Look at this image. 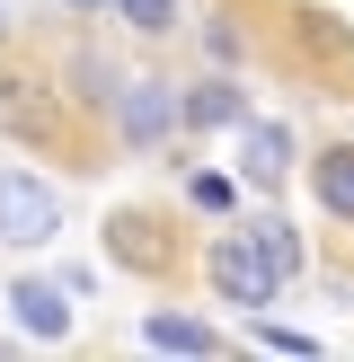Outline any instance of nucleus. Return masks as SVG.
Listing matches in <instances>:
<instances>
[{
  "label": "nucleus",
  "mask_w": 354,
  "mask_h": 362,
  "mask_svg": "<svg viewBox=\"0 0 354 362\" xmlns=\"http://www.w3.org/2000/svg\"><path fill=\"white\" fill-rule=\"evenodd\" d=\"M248 230H257V247L283 265V274H301V230L292 221H248Z\"/></svg>",
  "instance_id": "9"
},
{
  "label": "nucleus",
  "mask_w": 354,
  "mask_h": 362,
  "mask_svg": "<svg viewBox=\"0 0 354 362\" xmlns=\"http://www.w3.org/2000/svg\"><path fill=\"white\" fill-rule=\"evenodd\" d=\"M186 124H248V106L230 98L222 80H204V88H195V98H186Z\"/></svg>",
  "instance_id": "8"
},
{
  "label": "nucleus",
  "mask_w": 354,
  "mask_h": 362,
  "mask_svg": "<svg viewBox=\"0 0 354 362\" xmlns=\"http://www.w3.org/2000/svg\"><path fill=\"white\" fill-rule=\"evenodd\" d=\"M239 168L248 177H283V168H292V133H283V124H239Z\"/></svg>",
  "instance_id": "6"
},
{
  "label": "nucleus",
  "mask_w": 354,
  "mask_h": 362,
  "mask_svg": "<svg viewBox=\"0 0 354 362\" xmlns=\"http://www.w3.org/2000/svg\"><path fill=\"white\" fill-rule=\"evenodd\" d=\"M310 186H319V212H336V221H354V141H346V151H319Z\"/></svg>",
  "instance_id": "7"
},
{
  "label": "nucleus",
  "mask_w": 354,
  "mask_h": 362,
  "mask_svg": "<svg viewBox=\"0 0 354 362\" xmlns=\"http://www.w3.org/2000/svg\"><path fill=\"white\" fill-rule=\"evenodd\" d=\"M212 292H222V300H239V310H266V300H275L283 292V283H292V274H283V265L275 257H266V247H257V230H230V239H212Z\"/></svg>",
  "instance_id": "1"
},
{
  "label": "nucleus",
  "mask_w": 354,
  "mask_h": 362,
  "mask_svg": "<svg viewBox=\"0 0 354 362\" xmlns=\"http://www.w3.org/2000/svg\"><path fill=\"white\" fill-rule=\"evenodd\" d=\"M53 230H62L53 186H35L27 168H0V239H9V247H45Z\"/></svg>",
  "instance_id": "2"
},
{
  "label": "nucleus",
  "mask_w": 354,
  "mask_h": 362,
  "mask_svg": "<svg viewBox=\"0 0 354 362\" xmlns=\"http://www.w3.org/2000/svg\"><path fill=\"white\" fill-rule=\"evenodd\" d=\"M9 318L35 336V345H62V336H71V300L53 292V283H18V292H9Z\"/></svg>",
  "instance_id": "4"
},
{
  "label": "nucleus",
  "mask_w": 354,
  "mask_h": 362,
  "mask_svg": "<svg viewBox=\"0 0 354 362\" xmlns=\"http://www.w3.org/2000/svg\"><path fill=\"white\" fill-rule=\"evenodd\" d=\"M71 9H106V0H71Z\"/></svg>",
  "instance_id": "13"
},
{
  "label": "nucleus",
  "mask_w": 354,
  "mask_h": 362,
  "mask_svg": "<svg viewBox=\"0 0 354 362\" xmlns=\"http://www.w3.org/2000/svg\"><path fill=\"white\" fill-rule=\"evenodd\" d=\"M186 194H195V212H230V177H195Z\"/></svg>",
  "instance_id": "11"
},
{
  "label": "nucleus",
  "mask_w": 354,
  "mask_h": 362,
  "mask_svg": "<svg viewBox=\"0 0 354 362\" xmlns=\"http://www.w3.org/2000/svg\"><path fill=\"white\" fill-rule=\"evenodd\" d=\"M177 115H186V106H177L169 80H133V88H115V124H124V141H142V151H151Z\"/></svg>",
  "instance_id": "3"
},
{
  "label": "nucleus",
  "mask_w": 354,
  "mask_h": 362,
  "mask_svg": "<svg viewBox=\"0 0 354 362\" xmlns=\"http://www.w3.org/2000/svg\"><path fill=\"white\" fill-rule=\"evenodd\" d=\"M142 345H151V354H222V327L177 318V310H151V318H142Z\"/></svg>",
  "instance_id": "5"
},
{
  "label": "nucleus",
  "mask_w": 354,
  "mask_h": 362,
  "mask_svg": "<svg viewBox=\"0 0 354 362\" xmlns=\"http://www.w3.org/2000/svg\"><path fill=\"white\" fill-rule=\"evenodd\" d=\"M257 345H275V354H319V336H301V327H257Z\"/></svg>",
  "instance_id": "12"
},
{
  "label": "nucleus",
  "mask_w": 354,
  "mask_h": 362,
  "mask_svg": "<svg viewBox=\"0 0 354 362\" xmlns=\"http://www.w3.org/2000/svg\"><path fill=\"white\" fill-rule=\"evenodd\" d=\"M115 18L142 27V35H169V27H177V0H115Z\"/></svg>",
  "instance_id": "10"
}]
</instances>
